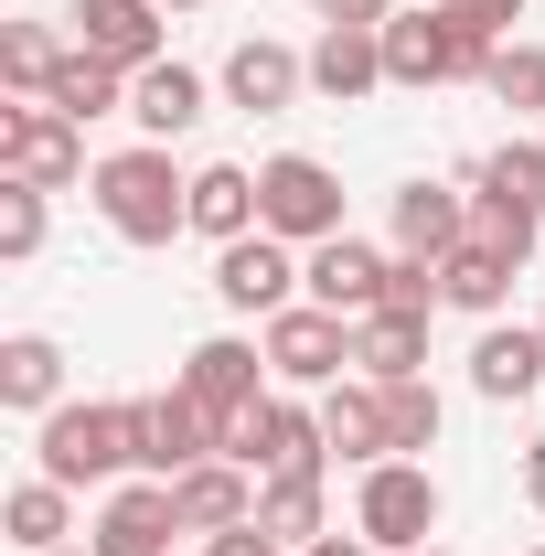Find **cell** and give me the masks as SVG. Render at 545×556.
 <instances>
[{"label":"cell","instance_id":"1","mask_svg":"<svg viewBox=\"0 0 545 556\" xmlns=\"http://www.w3.org/2000/svg\"><path fill=\"white\" fill-rule=\"evenodd\" d=\"M97 214L129 247H172L193 225V182L172 172V150H118V161H97Z\"/></svg>","mask_w":545,"mask_h":556},{"label":"cell","instance_id":"2","mask_svg":"<svg viewBox=\"0 0 545 556\" xmlns=\"http://www.w3.org/2000/svg\"><path fill=\"white\" fill-rule=\"evenodd\" d=\"M139 460V396H118V407H54L43 417V482H107V471H129Z\"/></svg>","mask_w":545,"mask_h":556},{"label":"cell","instance_id":"3","mask_svg":"<svg viewBox=\"0 0 545 556\" xmlns=\"http://www.w3.org/2000/svg\"><path fill=\"white\" fill-rule=\"evenodd\" d=\"M214 460H236V471H257V482H300V471L332 460V439H321V417H310V407L257 396L246 417H225V450H214Z\"/></svg>","mask_w":545,"mask_h":556},{"label":"cell","instance_id":"4","mask_svg":"<svg viewBox=\"0 0 545 556\" xmlns=\"http://www.w3.org/2000/svg\"><path fill=\"white\" fill-rule=\"evenodd\" d=\"M535 225H545V139H514V150H492V161H481V214H471V236H492L503 257H524V247H535Z\"/></svg>","mask_w":545,"mask_h":556},{"label":"cell","instance_id":"5","mask_svg":"<svg viewBox=\"0 0 545 556\" xmlns=\"http://www.w3.org/2000/svg\"><path fill=\"white\" fill-rule=\"evenodd\" d=\"M257 225L289 236V247H321V236H342V182L310 150H278L268 172H257Z\"/></svg>","mask_w":545,"mask_h":556},{"label":"cell","instance_id":"6","mask_svg":"<svg viewBox=\"0 0 545 556\" xmlns=\"http://www.w3.org/2000/svg\"><path fill=\"white\" fill-rule=\"evenodd\" d=\"M353 535H375V546L417 556L428 535H439V482H428L417 460H375V471H364V492H353Z\"/></svg>","mask_w":545,"mask_h":556},{"label":"cell","instance_id":"7","mask_svg":"<svg viewBox=\"0 0 545 556\" xmlns=\"http://www.w3.org/2000/svg\"><path fill=\"white\" fill-rule=\"evenodd\" d=\"M481 65H492V43L449 11H396L385 22V75L396 86H449V75H481Z\"/></svg>","mask_w":545,"mask_h":556},{"label":"cell","instance_id":"8","mask_svg":"<svg viewBox=\"0 0 545 556\" xmlns=\"http://www.w3.org/2000/svg\"><path fill=\"white\" fill-rule=\"evenodd\" d=\"M225 450V417L193 396V386H172V396H139V471L150 482H182L193 460Z\"/></svg>","mask_w":545,"mask_h":556},{"label":"cell","instance_id":"9","mask_svg":"<svg viewBox=\"0 0 545 556\" xmlns=\"http://www.w3.org/2000/svg\"><path fill=\"white\" fill-rule=\"evenodd\" d=\"M0 172L54 193V182L86 172V129H75L65 108H43V97H33V108H11V118H0Z\"/></svg>","mask_w":545,"mask_h":556},{"label":"cell","instance_id":"10","mask_svg":"<svg viewBox=\"0 0 545 556\" xmlns=\"http://www.w3.org/2000/svg\"><path fill=\"white\" fill-rule=\"evenodd\" d=\"M268 364L289 375V386H342V364H353V321L321 311V300H289V311L268 321Z\"/></svg>","mask_w":545,"mask_h":556},{"label":"cell","instance_id":"11","mask_svg":"<svg viewBox=\"0 0 545 556\" xmlns=\"http://www.w3.org/2000/svg\"><path fill=\"white\" fill-rule=\"evenodd\" d=\"M289 289H300V268H289V236H268V225H257V236H236V247L214 257V300H225V311L278 321V311H289Z\"/></svg>","mask_w":545,"mask_h":556},{"label":"cell","instance_id":"12","mask_svg":"<svg viewBox=\"0 0 545 556\" xmlns=\"http://www.w3.org/2000/svg\"><path fill=\"white\" fill-rule=\"evenodd\" d=\"M385 278H396V257H375L364 236H321L310 268H300V289L321 311H342V321H364V311H385Z\"/></svg>","mask_w":545,"mask_h":556},{"label":"cell","instance_id":"13","mask_svg":"<svg viewBox=\"0 0 545 556\" xmlns=\"http://www.w3.org/2000/svg\"><path fill=\"white\" fill-rule=\"evenodd\" d=\"M172 535H182L172 482H129V492H107V514H97V556H172Z\"/></svg>","mask_w":545,"mask_h":556},{"label":"cell","instance_id":"14","mask_svg":"<svg viewBox=\"0 0 545 556\" xmlns=\"http://www.w3.org/2000/svg\"><path fill=\"white\" fill-rule=\"evenodd\" d=\"M75 43L107 65H161V0H75Z\"/></svg>","mask_w":545,"mask_h":556},{"label":"cell","instance_id":"15","mask_svg":"<svg viewBox=\"0 0 545 556\" xmlns=\"http://www.w3.org/2000/svg\"><path fill=\"white\" fill-rule=\"evenodd\" d=\"M310 86H321L332 108L375 97V86H385V33H364V22H332V33L310 43Z\"/></svg>","mask_w":545,"mask_h":556},{"label":"cell","instance_id":"16","mask_svg":"<svg viewBox=\"0 0 545 556\" xmlns=\"http://www.w3.org/2000/svg\"><path fill=\"white\" fill-rule=\"evenodd\" d=\"M300 86H310V54H289V43H236V54H225V97H236L246 118H278Z\"/></svg>","mask_w":545,"mask_h":556},{"label":"cell","instance_id":"17","mask_svg":"<svg viewBox=\"0 0 545 556\" xmlns=\"http://www.w3.org/2000/svg\"><path fill=\"white\" fill-rule=\"evenodd\" d=\"M172 503H182V535H225V525L257 514V471H236V460H193V471L172 482Z\"/></svg>","mask_w":545,"mask_h":556},{"label":"cell","instance_id":"18","mask_svg":"<svg viewBox=\"0 0 545 556\" xmlns=\"http://www.w3.org/2000/svg\"><path fill=\"white\" fill-rule=\"evenodd\" d=\"M321 439H332L353 471L396 460V439H385V386H375V375H364V386H332V396H321Z\"/></svg>","mask_w":545,"mask_h":556},{"label":"cell","instance_id":"19","mask_svg":"<svg viewBox=\"0 0 545 556\" xmlns=\"http://www.w3.org/2000/svg\"><path fill=\"white\" fill-rule=\"evenodd\" d=\"M396 247L439 268L449 247H471V204H460V193H439V182H407V193H396Z\"/></svg>","mask_w":545,"mask_h":556},{"label":"cell","instance_id":"20","mask_svg":"<svg viewBox=\"0 0 545 556\" xmlns=\"http://www.w3.org/2000/svg\"><path fill=\"white\" fill-rule=\"evenodd\" d=\"M182 386L204 396L214 417H246L257 407V343H236V332H214V343H193V364H182Z\"/></svg>","mask_w":545,"mask_h":556},{"label":"cell","instance_id":"21","mask_svg":"<svg viewBox=\"0 0 545 556\" xmlns=\"http://www.w3.org/2000/svg\"><path fill=\"white\" fill-rule=\"evenodd\" d=\"M129 118L150 139H182L193 118H204V75H193V65H139L129 75Z\"/></svg>","mask_w":545,"mask_h":556},{"label":"cell","instance_id":"22","mask_svg":"<svg viewBox=\"0 0 545 556\" xmlns=\"http://www.w3.org/2000/svg\"><path fill=\"white\" fill-rule=\"evenodd\" d=\"M353 364H364L375 386H407L417 364H428V321H417V311H364V321H353Z\"/></svg>","mask_w":545,"mask_h":556},{"label":"cell","instance_id":"23","mask_svg":"<svg viewBox=\"0 0 545 556\" xmlns=\"http://www.w3.org/2000/svg\"><path fill=\"white\" fill-rule=\"evenodd\" d=\"M193 236H214V247L257 236V172H236V161L193 172Z\"/></svg>","mask_w":545,"mask_h":556},{"label":"cell","instance_id":"24","mask_svg":"<svg viewBox=\"0 0 545 556\" xmlns=\"http://www.w3.org/2000/svg\"><path fill=\"white\" fill-rule=\"evenodd\" d=\"M43 108H65L75 129H86V118L129 108V65H107V54H86V43H75L65 65H54V86H43Z\"/></svg>","mask_w":545,"mask_h":556},{"label":"cell","instance_id":"25","mask_svg":"<svg viewBox=\"0 0 545 556\" xmlns=\"http://www.w3.org/2000/svg\"><path fill=\"white\" fill-rule=\"evenodd\" d=\"M471 386H481V396H503V407L535 396V386H545V332H503V321H492L481 353H471Z\"/></svg>","mask_w":545,"mask_h":556},{"label":"cell","instance_id":"26","mask_svg":"<svg viewBox=\"0 0 545 556\" xmlns=\"http://www.w3.org/2000/svg\"><path fill=\"white\" fill-rule=\"evenodd\" d=\"M439 289H449V311H503L514 257H503L492 236H471V247H449V257H439Z\"/></svg>","mask_w":545,"mask_h":556},{"label":"cell","instance_id":"27","mask_svg":"<svg viewBox=\"0 0 545 556\" xmlns=\"http://www.w3.org/2000/svg\"><path fill=\"white\" fill-rule=\"evenodd\" d=\"M257 525H268L278 546H321V471H300V482H257Z\"/></svg>","mask_w":545,"mask_h":556},{"label":"cell","instance_id":"28","mask_svg":"<svg viewBox=\"0 0 545 556\" xmlns=\"http://www.w3.org/2000/svg\"><path fill=\"white\" fill-rule=\"evenodd\" d=\"M54 386H65V353L43 343V332H11L0 343V396L11 407H54Z\"/></svg>","mask_w":545,"mask_h":556},{"label":"cell","instance_id":"29","mask_svg":"<svg viewBox=\"0 0 545 556\" xmlns=\"http://www.w3.org/2000/svg\"><path fill=\"white\" fill-rule=\"evenodd\" d=\"M0 525H11V546L54 556V546H65V482H43V471H33V482L0 503Z\"/></svg>","mask_w":545,"mask_h":556},{"label":"cell","instance_id":"30","mask_svg":"<svg viewBox=\"0 0 545 556\" xmlns=\"http://www.w3.org/2000/svg\"><path fill=\"white\" fill-rule=\"evenodd\" d=\"M54 65H65V43H54L43 22H0V75H11L22 97H43V86H54Z\"/></svg>","mask_w":545,"mask_h":556},{"label":"cell","instance_id":"31","mask_svg":"<svg viewBox=\"0 0 545 556\" xmlns=\"http://www.w3.org/2000/svg\"><path fill=\"white\" fill-rule=\"evenodd\" d=\"M481 86H492L503 108H545V43H492Z\"/></svg>","mask_w":545,"mask_h":556},{"label":"cell","instance_id":"32","mask_svg":"<svg viewBox=\"0 0 545 556\" xmlns=\"http://www.w3.org/2000/svg\"><path fill=\"white\" fill-rule=\"evenodd\" d=\"M385 439H396V460L439 439V396H428V375H407V386H385Z\"/></svg>","mask_w":545,"mask_h":556},{"label":"cell","instance_id":"33","mask_svg":"<svg viewBox=\"0 0 545 556\" xmlns=\"http://www.w3.org/2000/svg\"><path fill=\"white\" fill-rule=\"evenodd\" d=\"M43 247V182H0V257Z\"/></svg>","mask_w":545,"mask_h":556},{"label":"cell","instance_id":"34","mask_svg":"<svg viewBox=\"0 0 545 556\" xmlns=\"http://www.w3.org/2000/svg\"><path fill=\"white\" fill-rule=\"evenodd\" d=\"M439 300H449V289H439V268H428V257H396V278H385V311H417V321H428Z\"/></svg>","mask_w":545,"mask_h":556},{"label":"cell","instance_id":"35","mask_svg":"<svg viewBox=\"0 0 545 556\" xmlns=\"http://www.w3.org/2000/svg\"><path fill=\"white\" fill-rule=\"evenodd\" d=\"M439 11H449V22H471L481 43H503V33L524 22V0H439Z\"/></svg>","mask_w":545,"mask_h":556},{"label":"cell","instance_id":"36","mask_svg":"<svg viewBox=\"0 0 545 556\" xmlns=\"http://www.w3.org/2000/svg\"><path fill=\"white\" fill-rule=\"evenodd\" d=\"M204 556H289V546H278L268 525L246 514V525H225V535H204Z\"/></svg>","mask_w":545,"mask_h":556},{"label":"cell","instance_id":"37","mask_svg":"<svg viewBox=\"0 0 545 556\" xmlns=\"http://www.w3.org/2000/svg\"><path fill=\"white\" fill-rule=\"evenodd\" d=\"M321 22H364V33H385V22H396V0H321Z\"/></svg>","mask_w":545,"mask_h":556},{"label":"cell","instance_id":"38","mask_svg":"<svg viewBox=\"0 0 545 556\" xmlns=\"http://www.w3.org/2000/svg\"><path fill=\"white\" fill-rule=\"evenodd\" d=\"M300 556H375V535H321V546H300Z\"/></svg>","mask_w":545,"mask_h":556},{"label":"cell","instance_id":"39","mask_svg":"<svg viewBox=\"0 0 545 556\" xmlns=\"http://www.w3.org/2000/svg\"><path fill=\"white\" fill-rule=\"evenodd\" d=\"M524 492H535V503H545V439H535V450H524Z\"/></svg>","mask_w":545,"mask_h":556},{"label":"cell","instance_id":"40","mask_svg":"<svg viewBox=\"0 0 545 556\" xmlns=\"http://www.w3.org/2000/svg\"><path fill=\"white\" fill-rule=\"evenodd\" d=\"M54 556H97V546H54Z\"/></svg>","mask_w":545,"mask_h":556},{"label":"cell","instance_id":"41","mask_svg":"<svg viewBox=\"0 0 545 556\" xmlns=\"http://www.w3.org/2000/svg\"><path fill=\"white\" fill-rule=\"evenodd\" d=\"M161 11H193V0H161Z\"/></svg>","mask_w":545,"mask_h":556},{"label":"cell","instance_id":"42","mask_svg":"<svg viewBox=\"0 0 545 556\" xmlns=\"http://www.w3.org/2000/svg\"><path fill=\"white\" fill-rule=\"evenodd\" d=\"M417 556H449V546H417Z\"/></svg>","mask_w":545,"mask_h":556},{"label":"cell","instance_id":"43","mask_svg":"<svg viewBox=\"0 0 545 556\" xmlns=\"http://www.w3.org/2000/svg\"><path fill=\"white\" fill-rule=\"evenodd\" d=\"M524 556H545V546H524Z\"/></svg>","mask_w":545,"mask_h":556},{"label":"cell","instance_id":"44","mask_svg":"<svg viewBox=\"0 0 545 556\" xmlns=\"http://www.w3.org/2000/svg\"><path fill=\"white\" fill-rule=\"evenodd\" d=\"M535 332H545V321H535Z\"/></svg>","mask_w":545,"mask_h":556}]
</instances>
